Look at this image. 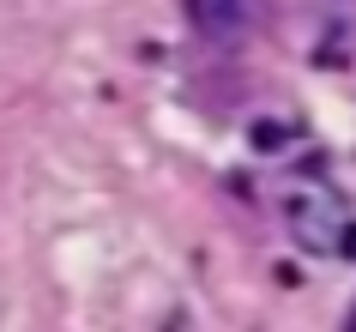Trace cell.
I'll return each mask as SVG.
<instances>
[{
    "mask_svg": "<svg viewBox=\"0 0 356 332\" xmlns=\"http://www.w3.org/2000/svg\"><path fill=\"white\" fill-rule=\"evenodd\" d=\"M284 223H290V236H296L308 254H344V248H356L350 212H344L338 193H326V187H296V193L284 200Z\"/></svg>",
    "mask_w": 356,
    "mask_h": 332,
    "instance_id": "cell-1",
    "label": "cell"
},
{
    "mask_svg": "<svg viewBox=\"0 0 356 332\" xmlns=\"http://www.w3.org/2000/svg\"><path fill=\"white\" fill-rule=\"evenodd\" d=\"M188 19H193V31H200V37L229 42V37H242L248 13H242V0H188Z\"/></svg>",
    "mask_w": 356,
    "mask_h": 332,
    "instance_id": "cell-2",
    "label": "cell"
}]
</instances>
